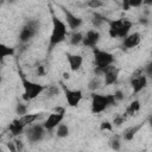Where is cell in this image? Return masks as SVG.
Listing matches in <instances>:
<instances>
[{
  "instance_id": "16",
  "label": "cell",
  "mask_w": 152,
  "mask_h": 152,
  "mask_svg": "<svg viewBox=\"0 0 152 152\" xmlns=\"http://www.w3.org/2000/svg\"><path fill=\"white\" fill-rule=\"evenodd\" d=\"M25 128H26V127L23 125V122L20 121V119H14V120L10 124V126H8L10 132H11L12 135H14V137L20 135V134L25 131Z\"/></svg>"
},
{
  "instance_id": "17",
  "label": "cell",
  "mask_w": 152,
  "mask_h": 152,
  "mask_svg": "<svg viewBox=\"0 0 152 152\" xmlns=\"http://www.w3.org/2000/svg\"><path fill=\"white\" fill-rule=\"evenodd\" d=\"M141 127H142V124H139V125H134V126H132V127L125 129V132H124V134H122L124 140H126V141L132 140V139L135 137V134L139 132V129H140Z\"/></svg>"
},
{
  "instance_id": "9",
  "label": "cell",
  "mask_w": 152,
  "mask_h": 152,
  "mask_svg": "<svg viewBox=\"0 0 152 152\" xmlns=\"http://www.w3.org/2000/svg\"><path fill=\"white\" fill-rule=\"evenodd\" d=\"M131 87L134 94L140 93L142 89L147 87V77L144 74H141L140 70H138L131 77Z\"/></svg>"
},
{
  "instance_id": "5",
  "label": "cell",
  "mask_w": 152,
  "mask_h": 152,
  "mask_svg": "<svg viewBox=\"0 0 152 152\" xmlns=\"http://www.w3.org/2000/svg\"><path fill=\"white\" fill-rule=\"evenodd\" d=\"M39 31V21L36 19H30L25 23L19 32V40L21 43H28Z\"/></svg>"
},
{
  "instance_id": "34",
  "label": "cell",
  "mask_w": 152,
  "mask_h": 152,
  "mask_svg": "<svg viewBox=\"0 0 152 152\" xmlns=\"http://www.w3.org/2000/svg\"><path fill=\"white\" fill-rule=\"evenodd\" d=\"M145 74L146 75H148V76H152V61L151 62H148L146 65H145Z\"/></svg>"
},
{
  "instance_id": "23",
  "label": "cell",
  "mask_w": 152,
  "mask_h": 152,
  "mask_svg": "<svg viewBox=\"0 0 152 152\" xmlns=\"http://www.w3.org/2000/svg\"><path fill=\"white\" fill-rule=\"evenodd\" d=\"M56 135H57L58 138H62V139H63V138H66V137L69 135V126L61 122V124L57 126Z\"/></svg>"
},
{
  "instance_id": "13",
  "label": "cell",
  "mask_w": 152,
  "mask_h": 152,
  "mask_svg": "<svg viewBox=\"0 0 152 152\" xmlns=\"http://www.w3.org/2000/svg\"><path fill=\"white\" fill-rule=\"evenodd\" d=\"M141 40V36L139 32H133V33H128L124 39H122V46L125 49H133L135 46H138L140 44Z\"/></svg>"
},
{
  "instance_id": "30",
  "label": "cell",
  "mask_w": 152,
  "mask_h": 152,
  "mask_svg": "<svg viewBox=\"0 0 152 152\" xmlns=\"http://www.w3.org/2000/svg\"><path fill=\"white\" fill-rule=\"evenodd\" d=\"M100 129L101 131H112L113 129V124H110L109 121H103L100 125Z\"/></svg>"
},
{
  "instance_id": "7",
  "label": "cell",
  "mask_w": 152,
  "mask_h": 152,
  "mask_svg": "<svg viewBox=\"0 0 152 152\" xmlns=\"http://www.w3.org/2000/svg\"><path fill=\"white\" fill-rule=\"evenodd\" d=\"M61 86H62V90L64 93L68 106L69 107H77L80 104L82 97H83L82 90H80V89H69L64 84H61Z\"/></svg>"
},
{
  "instance_id": "29",
  "label": "cell",
  "mask_w": 152,
  "mask_h": 152,
  "mask_svg": "<svg viewBox=\"0 0 152 152\" xmlns=\"http://www.w3.org/2000/svg\"><path fill=\"white\" fill-rule=\"evenodd\" d=\"M103 5V2L101 1V0H89L88 1V6L90 7V8H99V7H101Z\"/></svg>"
},
{
  "instance_id": "3",
  "label": "cell",
  "mask_w": 152,
  "mask_h": 152,
  "mask_svg": "<svg viewBox=\"0 0 152 152\" xmlns=\"http://www.w3.org/2000/svg\"><path fill=\"white\" fill-rule=\"evenodd\" d=\"M20 80H21V84H23V88H24L23 100L26 101V102L32 101L36 97H38L48 88L46 86H43L40 83H37V82H33V81L26 78L25 75H23L21 72H20Z\"/></svg>"
},
{
  "instance_id": "10",
  "label": "cell",
  "mask_w": 152,
  "mask_h": 152,
  "mask_svg": "<svg viewBox=\"0 0 152 152\" xmlns=\"http://www.w3.org/2000/svg\"><path fill=\"white\" fill-rule=\"evenodd\" d=\"M61 10H62V12H63V14H64V17H65V23H66V25H68V27L70 28V30H72V31H76L77 28H80L81 27V25H82V19L78 17V15H76L75 13H72L70 10H68L66 7H63V6H61Z\"/></svg>"
},
{
  "instance_id": "38",
  "label": "cell",
  "mask_w": 152,
  "mask_h": 152,
  "mask_svg": "<svg viewBox=\"0 0 152 152\" xmlns=\"http://www.w3.org/2000/svg\"><path fill=\"white\" fill-rule=\"evenodd\" d=\"M8 1H11V2H13V1H14V0H8Z\"/></svg>"
},
{
  "instance_id": "27",
  "label": "cell",
  "mask_w": 152,
  "mask_h": 152,
  "mask_svg": "<svg viewBox=\"0 0 152 152\" xmlns=\"http://www.w3.org/2000/svg\"><path fill=\"white\" fill-rule=\"evenodd\" d=\"M15 113L19 116H23V115L27 114V107L24 103H17V106H15Z\"/></svg>"
},
{
  "instance_id": "4",
  "label": "cell",
  "mask_w": 152,
  "mask_h": 152,
  "mask_svg": "<svg viewBox=\"0 0 152 152\" xmlns=\"http://www.w3.org/2000/svg\"><path fill=\"white\" fill-rule=\"evenodd\" d=\"M116 103L118 101L115 100L113 94L103 95V94H97L95 91L91 94V113L94 114L102 113L108 107L116 106Z\"/></svg>"
},
{
  "instance_id": "1",
  "label": "cell",
  "mask_w": 152,
  "mask_h": 152,
  "mask_svg": "<svg viewBox=\"0 0 152 152\" xmlns=\"http://www.w3.org/2000/svg\"><path fill=\"white\" fill-rule=\"evenodd\" d=\"M50 13H51L52 28H51V34H50V38H49V52H51L55 46L63 43L66 39V36H68V25H66V23L63 21L62 19H59L55 14V11H53L51 5H50Z\"/></svg>"
},
{
  "instance_id": "20",
  "label": "cell",
  "mask_w": 152,
  "mask_h": 152,
  "mask_svg": "<svg viewBox=\"0 0 152 152\" xmlns=\"http://www.w3.org/2000/svg\"><path fill=\"white\" fill-rule=\"evenodd\" d=\"M83 37H84V36H83L82 32H80V31H72V33H71V36H70V38H69L70 44L74 45V46H77V45L82 44Z\"/></svg>"
},
{
  "instance_id": "33",
  "label": "cell",
  "mask_w": 152,
  "mask_h": 152,
  "mask_svg": "<svg viewBox=\"0 0 152 152\" xmlns=\"http://www.w3.org/2000/svg\"><path fill=\"white\" fill-rule=\"evenodd\" d=\"M46 90H48V94H49V96H55V95H57V93H58V89H57V87H53V86H51V87H48V88H46Z\"/></svg>"
},
{
  "instance_id": "35",
  "label": "cell",
  "mask_w": 152,
  "mask_h": 152,
  "mask_svg": "<svg viewBox=\"0 0 152 152\" xmlns=\"http://www.w3.org/2000/svg\"><path fill=\"white\" fill-rule=\"evenodd\" d=\"M142 5H146V6H152V0H144Z\"/></svg>"
},
{
  "instance_id": "2",
  "label": "cell",
  "mask_w": 152,
  "mask_h": 152,
  "mask_svg": "<svg viewBox=\"0 0 152 152\" xmlns=\"http://www.w3.org/2000/svg\"><path fill=\"white\" fill-rule=\"evenodd\" d=\"M93 53H94V62H95V69H94V72L95 75L97 76H103L106 69L114 64V55L108 52V51H104V50H100L97 48H94L93 49Z\"/></svg>"
},
{
  "instance_id": "21",
  "label": "cell",
  "mask_w": 152,
  "mask_h": 152,
  "mask_svg": "<svg viewBox=\"0 0 152 152\" xmlns=\"http://www.w3.org/2000/svg\"><path fill=\"white\" fill-rule=\"evenodd\" d=\"M14 55V49L11 46H7L5 44H0V59L4 61L6 57L13 56Z\"/></svg>"
},
{
  "instance_id": "22",
  "label": "cell",
  "mask_w": 152,
  "mask_h": 152,
  "mask_svg": "<svg viewBox=\"0 0 152 152\" xmlns=\"http://www.w3.org/2000/svg\"><path fill=\"white\" fill-rule=\"evenodd\" d=\"M101 84H102V82H101V80H100V76L95 75V76L89 81V83H88V89H89L90 91H96V90L101 87Z\"/></svg>"
},
{
  "instance_id": "15",
  "label": "cell",
  "mask_w": 152,
  "mask_h": 152,
  "mask_svg": "<svg viewBox=\"0 0 152 152\" xmlns=\"http://www.w3.org/2000/svg\"><path fill=\"white\" fill-rule=\"evenodd\" d=\"M66 61L69 63L70 70L71 71H77L81 69L82 63H83V57L81 55H75V53H66Z\"/></svg>"
},
{
  "instance_id": "18",
  "label": "cell",
  "mask_w": 152,
  "mask_h": 152,
  "mask_svg": "<svg viewBox=\"0 0 152 152\" xmlns=\"http://www.w3.org/2000/svg\"><path fill=\"white\" fill-rule=\"evenodd\" d=\"M38 118H39V114H37V113H33V114H25V115H23V116H19L20 121L23 122V125H24L25 127L32 125Z\"/></svg>"
},
{
  "instance_id": "6",
  "label": "cell",
  "mask_w": 152,
  "mask_h": 152,
  "mask_svg": "<svg viewBox=\"0 0 152 152\" xmlns=\"http://www.w3.org/2000/svg\"><path fill=\"white\" fill-rule=\"evenodd\" d=\"M26 132V138L30 142H38L40 141L46 132V128L44 127L43 124H34V125H30L26 127L25 129Z\"/></svg>"
},
{
  "instance_id": "26",
  "label": "cell",
  "mask_w": 152,
  "mask_h": 152,
  "mask_svg": "<svg viewBox=\"0 0 152 152\" xmlns=\"http://www.w3.org/2000/svg\"><path fill=\"white\" fill-rule=\"evenodd\" d=\"M108 144H109V147H110L112 150H114V151H119V150L121 148V141H120L119 137H113V138H110Z\"/></svg>"
},
{
  "instance_id": "28",
  "label": "cell",
  "mask_w": 152,
  "mask_h": 152,
  "mask_svg": "<svg viewBox=\"0 0 152 152\" xmlns=\"http://www.w3.org/2000/svg\"><path fill=\"white\" fill-rule=\"evenodd\" d=\"M144 0H128L127 2V10L133 7V8H137V7H140L142 5Z\"/></svg>"
},
{
  "instance_id": "24",
  "label": "cell",
  "mask_w": 152,
  "mask_h": 152,
  "mask_svg": "<svg viewBox=\"0 0 152 152\" xmlns=\"http://www.w3.org/2000/svg\"><path fill=\"white\" fill-rule=\"evenodd\" d=\"M139 109H140V102H139L138 100H135V101L131 102V104L127 107L126 114H127V115H133L134 113L139 112Z\"/></svg>"
},
{
  "instance_id": "8",
  "label": "cell",
  "mask_w": 152,
  "mask_h": 152,
  "mask_svg": "<svg viewBox=\"0 0 152 152\" xmlns=\"http://www.w3.org/2000/svg\"><path fill=\"white\" fill-rule=\"evenodd\" d=\"M63 119H64V109H56V112L51 113L45 119L43 125L46 128V131H52L57 128V126L63 121Z\"/></svg>"
},
{
  "instance_id": "12",
  "label": "cell",
  "mask_w": 152,
  "mask_h": 152,
  "mask_svg": "<svg viewBox=\"0 0 152 152\" xmlns=\"http://www.w3.org/2000/svg\"><path fill=\"white\" fill-rule=\"evenodd\" d=\"M119 74H120V69L116 68L114 64L109 65L104 74H103V83L104 86H110V84H114L116 83L118 78H119Z\"/></svg>"
},
{
  "instance_id": "19",
  "label": "cell",
  "mask_w": 152,
  "mask_h": 152,
  "mask_svg": "<svg viewBox=\"0 0 152 152\" xmlns=\"http://www.w3.org/2000/svg\"><path fill=\"white\" fill-rule=\"evenodd\" d=\"M106 21H107V18H106V17H103L102 14H100V13H97V12H94V13H93L91 23H93V26H94L95 28H97V27L102 26V25H103V23H106Z\"/></svg>"
},
{
  "instance_id": "11",
  "label": "cell",
  "mask_w": 152,
  "mask_h": 152,
  "mask_svg": "<svg viewBox=\"0 0 152 152\" xmlns=\"http://www.w3.org/2000/svg\"><path fill=\"white\" fill-rule=\"evenodd\" d=\"M100 38H101L100 32H99L97 30L93 28V30L87 31V33H86L84 37H83V42H82V44H83L86 48L94 49V48H96L97 43L100 42Z\"/></svg>"
},
{
  "instance_id": "31",
  "label": "cell",
  "mask_w": 152,
  "mask_h": 152,
  "mask_svg": "<svg viewBox=\"0 0 152 152\" xmlns=\"http://www.w3.org/2000/svg\"><path fill=\"white\" fill-rule=\"evenodd\" d=\"M114 97H115V100L118 101V102H120V101H122L124 100V97H125V95H124V91L122 90H120V89H116L115 91H114Z\"/></svg>"
},
{
  "instance_id": "32",
  "label": "cell",
  "mask_w": 152,
  "mask_h": 152,
  "mask_svg": "<svg viewBox=\"0 0 152 152\" xmlns=\"http://www.w3.org/2000/svg\"><path fill=\"white\" fill-rule=\"evenodd\" d=\"M124 121H125V116H124V115H116V116L114 118V120H113V125L120 126V125L124 124Z\"/></svg>"
},
{
  "instance_id": "25",
  "label": "cell",
  "mask_w": 152,
  "mask_h": 152,
  "mask_svg": "<svg viewBox=\"0 0 152 152\" xmlns=\"http://www.w3.org/2000/svg\"><path fill=\"white\" fill-rule=\"evenodd\" d=\"M131 27H132V23L129 21V20H127V19H125V21H124V25H122V28H121V32H120V37L119 38H121V39H124L128 33H129V31H131Z\"/></svg>"
},
{
  "instance_id": "36",
  "label": "cell",
  "mask_w": 152,
  "mask_h": 152,
  "mask_svg": "<svg viewBox=\"0 0 152 152\" xmlns=\"http://www.w3.org/2000/svg\"><path fill=\"white\" fill-rule=\"evenodd\" d=\"M127 2H128V0H122V6H124V10H126V11H127Z\"/></svg>"
},
{
  "instance_id": "14",
  "label": "cell",
  "mask_w": 152,
  "mask_h": 152,
  "mask_svg": "<svg viewBox=\"0 0 152 152\" xmlns=\"http://www.w3.org/2000/svg\"><path fill=\"white\" fill-rule=\"evenodd\" d=\"M124 21H125V19H122V18L121 19H116V20L108 21V24H109L108 33H109V36L112 38H119L120 37V32H121Z\"/></svg>"
},
{
  "instance_id": "37",
  "label": "cell",
  "mask_w": 152,
  "mask_h": 152,
  "mask_svg": "<svg viewBox=\"0 0 152 152\" xmlns=\"http://www.w3.org/2000/svg\"><path fill=\"white\" fill-rule=\"evenodd\" d=\"M147 121H148V124H150V126H151V128H152V115H150V118L147 119Z\"/></svg>"
}]
</instances>
